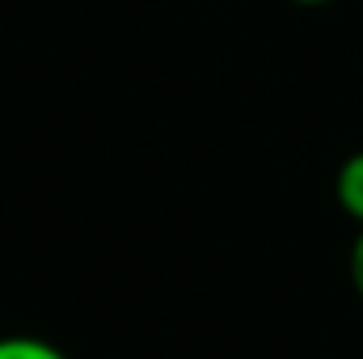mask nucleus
Instances as JSON below:
<instances>
[{
  "label": "nucleus",
  "mask_w": 363,
  "mask_h": 359,
  "mask_svg": "<svg viewBox=\"0 0 363 359\" xmlns=\"http://www.w3.org/2000/svg\"><path fill=\"white\" fill-rule=\"evenodd\" d=\"M347 270H351V287L359 292V300H363V228H359V237L351 241V258H347Z\"/></svg>",
  "instance_id": "7ed1b4c3"
},
{
  "label": "nucleus",
  "mask_w": 363,
  "mask_h": 359,
  "mask_svg": "<svg viewBox=\"0 0 363 359\" xmlns=\"http://www.w3.org/2000/svg\"><path fill=\"white\" fill-rule=\"evenodd\" d=\"M334 199H338V207H342V211H347V216L363 228V148H359V153H351V157L338 165Z\"/></svg>",
  "instance_id": "f257e3e1"
},
{
  "label": "nucleus",
  "mask_w": 363,
  "mask_h": 359,
  "mask_svg": "<svg viewBox=\"0 0 363 359\" xmlns=\"http://www.w3.org/2000/svg\"><path fill=\"white\" fill-rule=\"evenodd\" d=\"M0 359H68L55 343L34 338V334H4L0 338Z\"/></svg>",
  "instance_id": "f03ea898"
},
{
  "label": "nucleus",
  "mask_w": 363,
  "mask_h": 359,
  "mask_svg": "<svg viewBox=\"0 0 363 359\" xmlns=\"http://www.w3.org/2000/svg\"><path fill=\"white\" fill-rule=\"evenodd\" d=\"M291 4H300V9H321V4H334V0H291Z\"/></svg>",
  "instance_id": "20e7f679"
}]
</instances>
